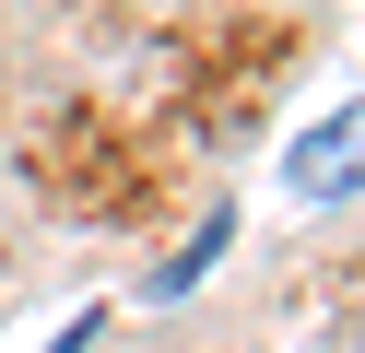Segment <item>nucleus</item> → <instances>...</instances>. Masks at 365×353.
Returning <instances> with one entry per match:
<instances>
[{
	"label": "nucleus",
	"instance_id": "nucleus-1",
	"mask_svg": "<svg viewBox=\"0 0 365 353\" xmlns=\"http://www.w3.org/2000/svg\"><path fill=\"white\" fill-rule=\"evenodd\" d=\"M283 177H294V200H354V188H365V106L318 118V130L283 153Z\"/></svg>",
	"mask_w": 365,
	"mask_h": 353
}]
</instances>
